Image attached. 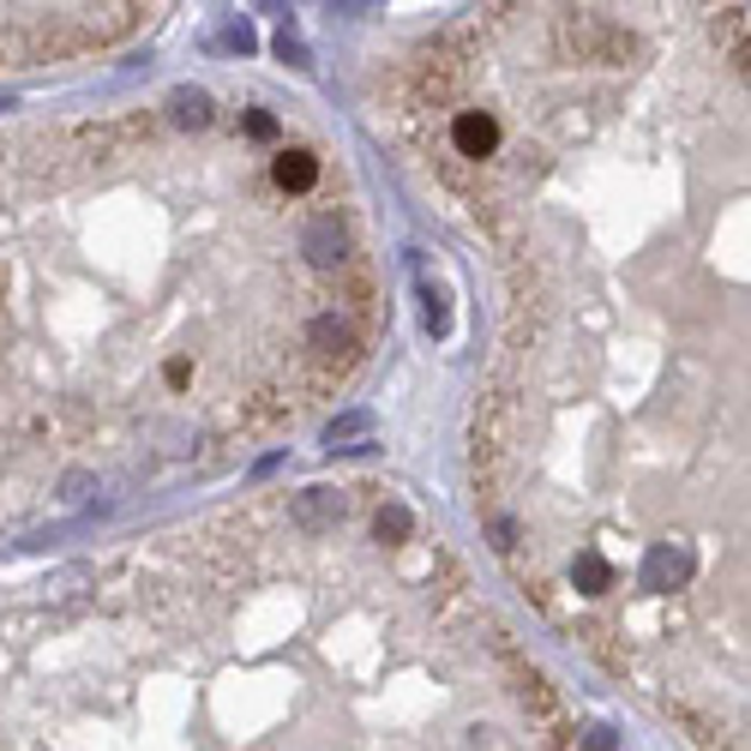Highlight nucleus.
<instances>
[{
	"mask_svg": "<svg viewBox=\"0 0 751 751\" xmlns=\"http://www.w3.org/2000/svg\"><path fill=\"white\" fill-rule=\"evenodd\" d=\"M391 330L343 150L271 103L0 126V536L67 524L337 403Z\"/></svg>",
	"mask_w": 751,
	"mask_h": 751,
	"instance_id": "nucleus-1",
	"label": "nucleus"
},
{
	"mask_svg": "<svg viewBox=\"0 0 751 751\" xmlns=\"http://www.w3.org/2000/svg\"><path fill=\"white\" fill-rule=\"evenodd\" d=\"M0 751H614L410 500L253 493L0 565Z\"/></svg>",
	"mask_w": 751,
	"mask_h": 751,
	"instance_id": "nucleus-2",
	"label": "nucleus"
},
{
	"mask_svg": "<svg viewBox=\"0 0 751 751\" xmlns=\"http://www.w3.org/2000/svg\"><path fill=\"white\" fill-rule=\"evenodd\" d=\"M145 19V7H0V72L97 55Z\"/></svg>",
	"mask_w": 751,
	"mask_h": 751,
	"instance_id": "nucleus-3",
	"label": "nucleus"
}]
</instances>
